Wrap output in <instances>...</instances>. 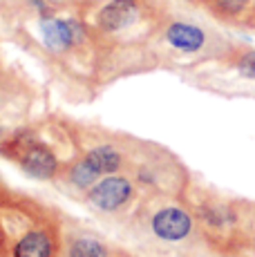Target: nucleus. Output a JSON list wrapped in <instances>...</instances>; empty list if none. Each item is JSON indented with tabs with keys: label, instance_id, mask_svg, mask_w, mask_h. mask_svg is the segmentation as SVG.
<instances>
[{
	"label": "nucleus",
	"instance_id": "nucleus-5",
	"mask_svg": "<svg viewBox=\"0 0 255 257\" xmlns=\"http://www.w3.org/2000/svg\"><path fill=\"white\" fill-rule=\"evenodd\" d=\"M0 155L16 164L25 175L41 181H56L58 172L65 161L61 159L58 150L52 141H47L34 127L9 132L0 139Z\"/></svg>",
	"mask_w": 255,
	"mask_h": 257
},
{
	"label": "nucleus",
	"instance_id": "nucleus-3",
	"mask_svg": "<svg viewBox=\"0 0 255 257\" xmlns=\"http://www.w3.org/2000/svg\"><path fill=\"white\" fill-rule=\"evenodd\" d=\"M132 230L150 244L175 246L188 241L195 233V217L181 201L170 195H146L132 219Z\"/></svg>",
	"mask_w": 255,
	"mask_h": 257
},
{
	"label": "nucleus",
	"instance_id": "nucleus-6",
	"mask_svg": "<svg viewBox=\"0 0 255 257\" xmlns=\"http://www.w3.org/2000/svg\"><path fill=\"white\" fill-rule=\"evenodd\" d=\"M144 190L128 172L105 175L85 192L83 201L94 212L114 219H123L125 224L132 219L139 204L144 201Z\"/></svg>",
	"mask_w": 255,
	"mask_h": 257
},
{
	"label": "nucleus",
	"instance_id": "nucleus-8",
	"mask_svg": "<svg viewBox=\"0 0 255 257\" xmlns=\"http://www.w3.org/2000/svg\"><path fill=\"white\" fill-rule=\"evenodd\" d=\"M61 257H132V255L94 233H87V230L81 228H67L65 226Z\"/></svg>",
	"mask_w": 255,
	"mask_h": 257
},
{
	"label": "nucleus",
	"instance_id": "nucleus-4",
	"mask_svg": "<svg viewBox=\"0 0 255 257\" xmlns=\"http://www.w3.org/2000/svg\"><path fill=\"white\" fill-rule=\"evenodd\" d=\"M128 175L139 184L144 195H170L181 197L186 190L184 168L173 155L153 146V143L132 141Z\"/></svg>",
	"mask_w": 255,
	"mask_h": 257
},
{
	"label": "nucleus",
	"instance_id": "nucleus-1",
	"mask_svg": "<svg viewBox=\"0 0 255 257\" xmlns=\"http://www.w3.org/2000/svg\"><path fill=\"white\" fill-rule=\"evenodd\" d=\"M65 224L58 212L23 192H0V257H61Z\"/></svg>",
	"mask_w": 255,
	"mask_h": 257
},
{
	"label": "nucleus",
	"instance_id": "nucleus-11",
	"mask_svg": "<svg viewBox=\"0 0 255 257\" xmlns=\"http://www.w3.org/2000/svg\"><path fill=\"white\" fill-rule=\"evenodd\" d=\"M233 65L244 78H255V49H244L242 54H237Z\"/></svg>",
	"mask_w": 255,
	"mask_h": 257
},
{
	"label": "nucleus",
	"instance_id": "nucleus-10",
	"mask_svg": "<svg viewBox=\"0 0 255 257\" xmlns=\"http://www.w3.org/2000/svg\"><path fill=\"white\" fill-rule=\"evenodd\" d=\"M0 18L5 21L29 18V0H0Z\"/></svg>",
	"mask_w": 255,
	"mask_h": 257
},
{
	"label": "nucleus",
	"instance_id": "nucleus-14",
	"mask_svg": "<svg viewBox=\"0 0 255 257\" xmlns=\"http://www.w3.org/2000/svg\"><path fill=\"white\" fill-rule=\"evenodd\" d=\"M181 3H188V5H204L206 0H181Z\"/></svg>",
	"mask_w": 255,
	"mask_h": 257
},
{
	"label": "nucleus",
	"instance_id": "nucleus-15",
	"mask_svg": "<svg viewBox=\"0 0 255 257\" xmlns=\"http://www.w3.org/2000/svg\"><path fill=\"white\" fill-rule=\"evenodd\" d=\"M83 3H90V0H83ZM83 3H81V5H83Z\"/></svg>",
	"mask_w": 255,
	"mask_h": 257
},
{
	"label": "nucleus",
	"instance_id": "nucleus-16",
	"mask_svg": "<svg viewBox=\"0 0 255 257\" xmlns=\"http://www.w3.org/2000/svg\"><path fill=\"white\" fill-rule=\"evenodd\" d=\"M253 12H255V9H253ZM253 16H255V14H253Z\"/></svg>",
	"mask_w": 255,
	"mask_h": 257
},
{
	"label": "nucleus",
	"instance_id": "nucleus-7",
	"mask_svg": "<svg viewBox=\"0 0 255 257\" xmlns=\"http://www.w3.org/2000/svg\"><path fill=\"white\" fill-rule=\"evenodd\" d=\"M153 43H157V49L164 47L181 56H195L208 47V32L197 23L168 16Z\"/></svg>",
	"mask_w": 255,
	"mask_h": 257
},
{
	"label": "nucleus",
	"instance_id": "nucleus-12",
	"mask_svg": "<svg viewBox=\"0 0 255 257\" xmlns=\"http://www.w3.org/2000/svg\"><path fill=\"white\" fill-rule=\"evenodd\" d=\"M9 85V76H7V72H5V67H3V61H0V96H3V92H5V87Z\"/></svg>",
	"mask_w": 255,
	"mask_h": 257
},
{
	"label": "nucleus",
	"instance_id": "nucleus-13",
	"mask_svg": "<svg viewBox=\"0 0 255 257\" xmlns=\"http://www.w3.org/2000/svg\"><path fill=\"white\" fill-rule=\"evenodd\" d=\"M56 7H63V5H81L83 0H52Z\"/></svg>",
	"mask_w": 255,
	"mask_h": 257
},
{
	"label": "nucleus",
	"instance_id": "nucleus-9",
	"mask_svg": "<svg viewBox=\"0 0 255 257\" xmlns=\"http://www.w3.org/2000/svg\"><path fill=\"white\" fill-rule=\"evenodd\" d=\"M204 5L213 16L222 21H239L255 9V0H206Z\"/></svg>",
	"mask_w": 255,
	"mask_h": 257
},
{
	"label": "nucleus",
	"instance_id": "nucleus-2",
	"mask_svg": "<svg viewBox=\"0 0 255 257\" xmlns=\"http://www.w3.org/2000/svg\"><path fill=\"white\" fill-rule=\"evenodd\" d=\"M81 16L92 27L103 52L148 49L168 18L161 0H90Z\"/></svg>",
	"mask_w": 255,
	"mask_h": 257
}]
</instances>
